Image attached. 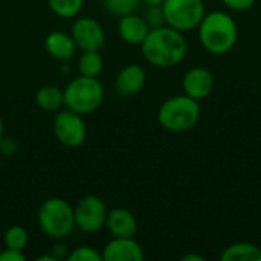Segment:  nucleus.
<instances>
[{
  "mask_svg": "<svg viewBox=\"0 0 261 261\" xmlns=\"http://www.w3.org/2000/svg\"><path fill=\"white\" fill-rule=\"evenodd\" d=\"M2 139H3V121L0 118V142H2Z\"/></svg>",
  "mask_w": 261,
  "mask_h": 261,
  "instance_id": "29",
  "label": "nucleus"
},
{
  "mask_svg": "<svg viewBox=\"0 0 261 261\" xmlns=\"http://www.w3.org/2000/svg\"><path fill=\"white\" fill-rule=\"evenodd\" d=\"M67 261H102V255L92 246H80L69 252Z\"/></svg>",
  "mask_w": 261,
  "mask_h": 261,
  "instance_id": "23",
  "label": "nucleus"
},
{
  "mask_svg": "<svg viewBox=\"0 0 261 261\" xmlns=\"http://www.w3.org/2000/svg\"><path fill=\"white\" fill-rule=\"evenodd\" d=\"M50 255H52V258H54L55 261L63 260V258H66V260H67L69 249H67V246H66L64 243H61V240H58V242L52 246V249H50Z\"/></svg>",
  "mask_w": 261,
  "mask_h": 261,
  "instance_id": "26",
  "label": "nucleus"
},
{
  "mask_svg": "<svg viewBox=\"0 0 261 261\" xmlns=\"http://www.w3.org/2000/svg\"><path fill=\"white\" fill-rule=\"evenodd\" d=\"M44 47L50 57L60 61H69L76 54V44L70 34L54 31L44 38Z\"/></svg>",
  "mask_w": 261,
  "mask_h": 261,
  "instance_id": "15",
  "label": "nucleus"
},
{
  "mask_svg": "<svg viewBox=\"0 0 261 261\" xmlns=\"http://www.w3.org/2000/svg\"><path fill=\"white\" fill-rule=\"evenodd\" d=\"M5 246L9 249H17L23 251L28 245V232L23 226H11L5 232Z\"/></svg>",
  "mask_w": 261,
  "mask_h": 261,
  "instance_id": "21",
  "label": "nucleus"
},
{
  "mask_svg": "<svg viewBox=\"0 0 261 261\" xmlns=\"http://www.w3.org/2000/svg\"><path fill=\"white\" fill-rule=\"evenodd\" d=\"M70 35L81 50H101L106 43V34L98 20L93 17H81L75 20Z\"/></svg>",
  "mask_w": 261,
  "mask_h": 261,
  "instance_id": "9",
  "label": "nucleus"
},
{
  "mask_svg": "<svg viewBox=\"0 0 261 261\" xmlns=\"http://www.w3.org/2000/svg\"><path fill=\"white\" fill-rule=\"evenodd\" d=\"M144 58L154 67L170 69L177 66L187 55L188 44L184 32L165 24L150 29L141 44Z\"/></svg>",
  "mask_w": 261,
  "mask_h": 261,
  "instance_id": "1",
  "label": "nucleus"
},
{
  "mask_svg": "<svg viewBox=\"0 0 261 261\" xmlns=\"http://www.w3.org/2000/svg\"><path fill=\"white\" fill-rule=\"evenodd\" d=\"M107 213L109 210L102 199L93 194L84 196L78 200V203L73 208L75 228L86 234L98 232L102 228H106Z\"/></svg>",
  "mask_w": 261,
  "mask_h": 261,
  "instance_id": "7",
  "label": "nucleus"
},
{
  "mask_svg": "<svg viewBox=\"0 0 261 261\" xmlns=\"http://www.w3.org/2000/svg\"><path fill=\"white\" fill-rule=\"evenodd\" d=\"M101 3L107 12L116 17H124L128 14H135L142 2L141 0H101Z\"/></svg>",
  "mask_w": 261,
  "mask_h": 261,
  "instance_id": "20",
  "label": "nucleus"
},
{
  "mask_svg": "<svg viewBox=\"0 0 261 261\" xmlns=\"http://www.w3.org/2000/svg\"><path fill=\"white\" fill-rule=\"evenodd\" d=\"M162 9L165 23L180 32L197 29L206 14L203 0H164Z\"/></svg>",
  "mask_w": 261,
  "mask_h": 261,
  "instance_id": "6",
  "label": "nucleus"
},
{
  "mask_svg": "<svg viewBox=\"0 0 261 261\" xmlns=\"http://www.w3.org/2000/svg\"><path fill=\"white\" fill-rule=\"evenodd\" d=\"M182 89L184 93L191 96L193 99L202 101L208 98L214 90V76L213 73L202 66L191 67L185 72L182 78Z\"/></svg>",
  "mask_w": 261,
  "mask_h": 261,
  "instance_id": "10",
  "label": "nucleus"
},
{
  "mask_svg": "<svg viewBox=\"0 0 261 261\" xmlns=\"http://www.w3.org/2000/svg\"><path fill=\"white\" fill-rule=\"evenodd\" d=\"M141 2H144L145 5H162L164 3V0H141Z\"/></svg>",
  "mask_w": 261,
  "mask_h": 261,
  "instance_id": "28",
  "label": "nucleus"
},
{
  "mask_svg": "<svg viewBox=\"0 0 261 261\" xmlns=\"http://www.w3.org/2000/svg\"><path fill=\"white\" fill-rule=\"evenodd\" d=\"M147 81V73L139 64H127L115 78V92L121 96H133L139 93Z\"/></svg>",
  "mask_w": 261,
  "mask_h": 261,
  "instance_id": "12",
  "label": "nucleus"
},
{
  "mask_svg": "<svg viewBox=\"0 0 261 261\" xmlns=\"http://www.w3.org/2000/svg\"><path fill=\"white\" fill-rule=\"evenodd\" d=\"M54 135L64 147L76 148L83 145L87 136V127L83 115H78L69 109H60L54 118Z\"/></svg>",
  "mask_w": 261,
  "mask_h": 261,
  "instance_id": "8",
  "label": "nucleus"
},
{
  "mask_svg": "<svg viewBox=\"0 0 261 261\" xmlns=\"http://www.w3.org/2000/svg\"><path fill=\"white\" fill-rule=\"evenodd\" d=\"M101 255L102 261H142L144 249L135 237H113Z\"/></svg>",
  "mask_w": 261,
  "mask_h": 261,
  "instance_id": "11",
  "label": "nucleus"
},
{
  "mask_svg": "<svg viewBox=\"0 0 261 261\" xmlns=\"http://www.w3.org/2000/svg\"><path fill=\"white\" fill-rule=\"evenodd\" d=\"M144 20L147 21L150 29L154 28H161L165 26V15H164V9L162 5H147V8L144 9Z\"/></svg>",
  "mask_w": 261,
  "mask_h": 261,
  "instance_id": "22",
  "label": "nucleus"
},
{
  "mask_svg": "<svg viewBox=\"0 0 261 261\" xmlns=\"http://www.w3.org/2000/svg\"><path fill=\"white\" fill-rule=\"evenodd\" d=\"M64 107L78 113L89 115L95 112L104 101V86L98 78L76 76L63 89Z\"/></svg>",
  "mask_w": 261,
  "mask_h": 261,
  "instance_id": "4",
  "label": "nucleus"
},
{
  "mask_svg": "<svg viewBox=\"0 0 261 261\" xmlns=\"http://www.w3.org/2000/svg\"><path fill=\"white\" fill-rule=\"evenodd\" d=\"M106 228L113 237H135L138 220L127 208H113L107 213Z\"/></svg>",
  "mask_w": 261,
  "mask_h": 261,
  "instance_id": "13",
  "label": "nucleus"
},
{
  "mask_svg": "<svg viewBox=\"0 0 261 261\" xmlns=\"http://www.w3.org/2000/svg\"><path fill=\"white\" fill-rule=\"evenodd\" d=\"M38 225L47 237L63 240L75 228L73 206L60 197L44 200L38 210Z\"/></svg>",
  "mask_w": 261,
  "mask_h": 261,
  "instance_id": "5",
  "label": "nucleus"
},
{
  "mask_svg": "<svg viewBox=\"0 0 261 261\" xmlns=\"http://www.w3.org/2000/svg\"><path fill=\"white\" fill-rule=\"evenodd\" d=\"M104 69V60L99 50H83L78 58V72L83 76L98 78Z\"/></svg>",
  "mask_w": 261,
  "mask_h": 261,
  "instance_id": "18",
  "label": "nucleus"
},
{
  "mask_svg": "<svg viewBox=\"0 0 261 261\" xmlns=\"http://www.w3.org/2000/svg\"><path fill=\"white\" fill-rule=\"evenodd\" d=\"M200 102L188 95H176L165 99L158 110L162 128L171 133H185L196 127L200 119Z\"/></svg>",
  "mask_w": 261,
  "mask_h": 261,
  "instance_id": "3",
  "label": "nucleus"
},
{
  "mask_svg": "<svg viewBox=\"0 0 261 261\" xmlns=\"http://www.w3.org/2000/svg\"><path fill=\"white\" fill-rule=\"evenodd\" d=\"M182 261H205V257H202V255H194V254H188V255L182 257Z\"/></svg>",
  "mask_w": 261,
  "mask_h": 261,
  "instance_id": "27",
  "label": "nucleus"
},
{
  "mask_svg": "<svg viewBox=\"0 0 261 261\" xmlns=\"http://www.w3.org/2000/svg\"><path fill=\"white\" fill-rule=\"evenodd\" d=\"M150 28L144 17L136 15V14H128L124 17H119L118 21V34L119 37L133 46H141L145 37L148 35Z\"/></svg>",
  "mask_w": 261,
  "mask_h": 261,
  "instance_id": "14",
  "label": "nucleus"
},
{
  "mask_svg": "<svg viewBox=\"0 0 261 261\" xmlns=\"http://www.w3.org/2000/svg\"><path fill=\"white\" fill-rule=\"evenodd\" d=\"M0 261H26V255L23 254V251L6 248L0 252Z\"/></svg>",
  "mask_w": 261,
  "mask_h": 261,
  "instance_id": "25",
  "label": "nucleus"
},
{
  "mask_svg": "<svg viewBox=\"0 0 261 261\" xmlns=\"http://www.w3.org/2000/svg\"><path fill=\"white\" fill-rule=\"evenodd\" d=\"M35 102L44 112H58L64 106L63 90L52 84L43 86L35 93Z\"/></svg>",
  "mask_w": 261,
  "mask_h": 261,
  "instance_id": "17",
  "label": "nucleus"
},
{
  "mask_svg": "<svg viewBox=\"0 0 261 261\" xmlns=\"http://www.w3.org/2000/svg\"><path fill=\"white\" fill-rule=\"evenodd\" d=\"M222 261H261V248L254 245V243H248V242H240V243H234L228 248L223 249Z\"/></svg>",
  "mask_w": 261,
  "mask_h": 261,
  "instance_id": "16",
  "label": "nucleus"
},
{
  "mask_svg": "<svg viewBox=\"0 0 261 261\" xmlns=\"http://www.w3.org/2000/svg\"><path fill=\"white\" fill-rule=\"evenodd\" d=\"M50 11L61 18H72L83 9L84 0H47Z\"/></svg>",
  "mask_w": 261,
  "mask_h": 261,
  "instance_id": "19",
  "label": "nucleus"
},
{
  "mask_svg": "<svg viewBox=\"0 0 261 261\" xmlns=\"http://www.w3.org/2000/svg\"><path fill=\"white\" fill-rule=\"evenodd\" d=\"M257 0H222V3L231 9V11H237V12H243L251 9L255 5Z\"/></svg>",
  "mask_w": 261,
  "mask_h": 261,
  "instance_id": "24",
  "label": "nucleus"
},
{
  "mask_svg": "<svg viewBox=\"0 0 261 261\" xmlns=\"http://www.w3.org/2000/svg\"><path fill=\"white\" fill-rule=\"evenodd\" d=\"M197 31L202 47L213 55L228 54L239 40V26L236 20L223 11L205 14Z\"/></svg>",
  "mask_w": 261,
  "mask_h": 261,
  "instance_id": "2",
  "label": "nucleus"
}]
</instances>
